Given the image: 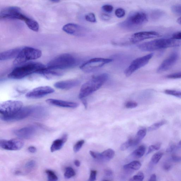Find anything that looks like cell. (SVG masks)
<instances>
[{"mask_svg":"<svg viewBox=\"0 0 181 181\" xmlns=\"http://www.w3.org/2000/svg\"><path fill=\"white\" fill-rule=\"evenodd\" d=\"M25 23L28 28L32 30L35 32H38L39 31V25L36 21L29 18Z\"/></svg>","mask_w":181,"mask_h":181,"instance_id":"cell-26","label":"cell"},{"mask_svg":"<svg viewBox=\"0 0 181 181\" xmlns=\"http://www.w3.org/2000/svg\"><path fill=\"white\" fill-rule=\"evenodd\" d=\"M166 77L170 79H178L181 78V72L173 73L169 74Z\"/></svg>","mask_w":181,"mask_h":181,"instance_id":"cell-41","label":"cell"},{"mask_svg":"<svg viewBox=\"0 0 181 181\" xmlns=\"http://www.w3.org/2000/svg\"><path fill=\"white\" fill-rule=\"evenodd\" d=\"M23 108V102L19 101L9 100L0 104L1 117H9L16 114Z\"/></svg>","mask_w":181,"mask_h":181,"instance_id":"cell-7","label":"cell"},{"mask_svg":"<svg viewBox=\"0 0 181 181\" xmlns=\"http://www.w3.org/2000/svg\"><path fill=\"white\" fill-rule=\"evenodd\" d=\"M67 135L64 134L60 138L55 140L51 145V152L53 153L60 150L63 147L65 143L67 142Z\"/></svg>","mask_w":181,"mask_h":181,"instance_id":"cell-21","label":"cell"},{"mask_svg":"<svg viewBox=\"0 0 181 181\" xmlns=\"http://www.w3.org/2000/svg\"><path fill=\"white\" fill-rule=\"evenodd\" d=\"M171 160L175 163H179L181 162V156L173 155L171 156Z\"/></svg>","mask_w":181,"mask_h":181,"instance_id":"cell-46","label":"cell"},{"mask_svg":"<svg viewBox=\"0 0 181 181\" xmlns=\"http://www.w3.org/2000/svg\"><path fill=\"white\" fill-rule=\"evenodd\" d=\"M115 155V152L111 148L105 150L101 153H99L98 160L108 161H109Z\"/></svg>","mask_w":181,"mask_h":181,"instance_id":"cell-22","label":"cell"},{"mask_svg":"<svg viewBox=\"0 0 181 181\" xmlns=\"http://www.w3.org/2000/svg\"><path fill=\"white\" fill-rule=\"evenodd\" d=\"M24 145L23 139L19 138L9 140L1 139L0 141V147L3 149L8 150H20L23 148Z\"/></svg>","mask_w":181,"mask_h":181,"instance_id":"cell-12","label":"cell"},{"mask_svg":"<svg viewBox=\"0 0 181 181\" xmlns=\"http://www.w3.org/2000/svg\"><path fill=\"white\" fill-rule=\"evenodd\" d=\"M176 40H181V31L178 32L173 34L172 35V38Z\"/></svg>","mask_w":181,"mask_h":181,"instance_id":"cell-45","label":"cell"},{"mask_svg":"<svg viewBox=\"0 0 181 181\" xmlns=\"http://www.w3.org/2000/svg\"><path fill=\"white\" fill-rule=\"evenodd\" d=\"M85 20L91 23L96 22V18L95 14L93 13H90L86 15L85 16Z\"/></svg>","mask_w":181,"mask_h":181,"instance_id":"cell-36","label":"cell"},{"mask_svg":"<svg viewBox=\"0 0 181 181\" xmlns=\"http://www.w3.org/2000/svg\"><path fill=\"white\" fill-rule=\"evenodd\" d=\"M26 15L21 12L20 8L15 6L5 7L0 12L1 19H12L24 21Z\"/></svg>","mask_w":181,"mask_h":181,"instance_id":"cell-10","label":"cell"},{"mask_svg":"<svg viewBox=\"0 0 181 181\" xmlns=\"http://www.w3.org/2000/svg\"><path fill=\"white\" fill-rule=\"evenodd\" d=\"M37 128L36 126H28L16 130L14 133L22 139H29L33 137L36 134Z\"/></svg>","mask_w":181,"mask_h":181,"instance_id":"cell-17","label":"cell"},{"mask_svg":"<svg viewBox=\"0 0 181 181\" xmlns=\"http://www.w3.org/2000/svg\"><path fill=\"white\" fill-rule=\"evenodd\" d=\"M63 29L67 34L77 37L85 36L88 32L87 29L83 27L73 23L65 25Z\"/></svg>","mask_w":181,"mask_h":181,"instance_id":"cell-14","label":"cell"},{"mask_svg":"<svg viewBox=\"0 0 181 181\" xmlns=\"http://www.w3.org/2000/svg\"><path fill=\"white\" fill-rule=\"evenodd\" d=\"M125 106L127 108H136L137 107L138 104L136 102L132 101H129L126 103L125 104Z\"/></svg>","mask_w":181,"mask_h":181,"instance_id":"cell-42","label":"cell"},{"mask_svg":"<svg viewBox=\"0 0 181 181\" xmlns=\"http://www.w3.org/2000/svg\"><path fill=\"white\" fill-rule=\"evenodd\" d=\"M144 179V174L142 172H139L138 173L134 175L129 181H143Z\"/></svg>","mask_w":181,"mask_h":181,"instance_id":"cell-35","label":"cell"},{"mask_svg":"<svg viewBox=\"0 0 181 181\" xmlns=\"http://www.w3.org/2000/svg\"><path fill=\"white\" fill-rule=\"evenodd\" d=\"M158 36L159 33L155 31L139 32L132 35L130 40L132 43H136L146 39L155 38Z\"/></svg>","mask_w":181,"mask_h":181,"instance_id":"cell-16","label":"cell"},{"mask_svg":"<svg viewBox=\"0 0 181 181\" xmlns=\"http://www.w3.org/2000/svg\"><path fill=\"white\" fill-rule=\"evenodd\" d=\"M85 141L83 140H81L77 142L74 145L73 147V150L74 152L77 153L79 152L81 148L83 147V144H84Z\"/></svg>","mask_w":181,"mask_h":181,"instance_id":"cell-34","label":"cell"},{"mask_svg":"<svg viewBox=\"0 0 181 181\" xmlns=\"http://www.w3.org/2000/svg\"><path fill=\"white\" fill-rule=\"evenodd\" d=\"M133 138H130L127 141L124 143L121 146L120 149L121 151H125L131 146H133Z\"/></svg>","mask_w":181,"mask_h":181,"instance_id":"cell-31","label":"cell"},{"mask_svg":"<svg viewBox=\"0 0 181 181\" xmlns=\"http://www.w3.org/2000/svg\"><path fill=\"white\" fill-rule=\"evenodd\" d=\"M146 147L144 145H140L138 148L133 151L132 155L133 157L140 158L144 155L145 152Z\"/></svg>","mask_w":181,"mask_h":181,"instance_id":"cell-25","label":"cell"},{"mask_svg":"<svg viewBox=\"0 0 181 181\" xmlns=\"http://www.w3.org/2000/svg\"><path fill=\"white\" fill-rule=\"evenodd\" d=\"M78 63L79 61L74 56L64 53L53 59L48 64L47 67L51 70L68 69L77 66Z\"/></svg>","mask_w":181,"mask_h":181,"instance_id":"cell-3","label":"cell"},{"mask_svg":"<svg viewBox=\"0 0 181 181\" xmlns=\"http://www.w3.org/2000/svg\"><path fill=\"white\" fill-rule=\"evenodd\" d=\"M161 147V145L160 144H159V143L155 145H150V146L148 147L147 155L149 154L154 152L155 151L160 149Z\"/></svg>","mask_w":181,"mask_h":181,"instance_id":"cell-37","label":"cell"},{"mask_svg":"<svg viewBox=\"0 0 181 181\" xmlns=\"http://www.w3.org/2000/svg\"><path fill=\"white\" fill-rule=\"evenodd\" d=\"M97 172L95 170H91L90 177L88 181H95L96 179Z\"/></svg>","mask_w":181,"mask_h":181,"instance_id":"cell-44","label":"cell"},{"mask_svg":"<svg viewBox=\"0 0 181 181\" xmlns=\"http://www.w3.org/2000/svg\"><path fill=\"white\" fill-rule=\"evenodd\" d=\"M147 130L144 128L140 129L135 136L133 139V146H135L138 144L142 141V139L144 138L146 135Z\"/></svg>","mask_w":181,"mask_h":181,"instance_id":"cell-23","label":"cell"},{"mask_svg":"<svg viewBox=\"0 0 181 181\" xmlns=\"http://www.w3.org/2000/svg\"><path fill=\"white\" fill-rule=\"evenodd\" d=\"M22 48H17L4 51L0 54V60L4 61L16 58L20 52Z\"/></svg>","mask_w":181,"mask_h":181,"instance_id":"cell-20","label":"cell"},{"mask_svg":"<svg viewBox=\"0 0 181 181\" xmlns=\"http://www.w3.org/2000/svg\"><path fill=\"white\" fill-rule=\"evenodd\" d=\"M74 163L75 166L77 167H79L80 166V162L78 160H75L74 161Z\"/></svg>","mask_w":181,"mask_h":181,"instance_id":"cell-53","label":"cell"},{"mask_svg":"<svg viewBox=\"0 0 181 181\" xmlns=\"http://www.w3.org/2000/svg\"><path fill=\"white\" fill-rule=\"evenodd\" d=\"M173 13L178 15H181V5L177 4L173 5L171 8Z\"/></svg>","mask_w":181,"mask_h":181,"instance_id":"cell-39","label":"cell"},{"mask_svg":"<svg viewBox=\"0 0 181 181\" xmlns=\"http://www.w3.org/2000/svg\"><path fill=\"white\" fill-rule=\"evenodd\" d=\"M115 14L117 17L121 18L123 17L125 15V10L122 8H118L116 10Z\"/></svg>","mask_w":181,"mask_h":181,"instance_id":"cell-38","label":"cell"},{"mask_svg":"<svg viewBox=\"0 0 181 181\" xmlns=\"http://www.w3.org/2000/svg\"><path fill=\"white\" fill-rule=\"evenodd\" d=\"M101 18L104 20H110V17L108 15L103 13L101 15Z\"/></svg>","mask_w":181,"mask_h":181,"instance_id":"cell-50","label":"cell"},{"mask_svg":"<svg viewBox=\"0 0 181 181\" xmlns=\"http://www.w3.org/2000/svg\"><path fill=\"white\" fill-rule=\"evenodd\" d=\"M172 164L168 163H165L163 165V169L167 171H169L172 168Z\"/></svg>","mask_w":181,"mask_h":181,"instance_id":"cell-48","label":"cell"},{"mask_svg":"<svg viewBox=\"0 0 181 181\" xmlns=\"http://www.w3.org/2000/svg\"><path fill=\"white\" fill-rule=\"evenodd\" d=\"M166 123L167 121L166 120H163L159 121V122L154 123L148 127V131L149 132H152L157 130Z\"/></svg>","mask_w":181,"mask_h":181,"instance_id":"cell-27","label":"cell"},{"mask_svg":"<svg viewBox=\"0 0 181 181\" xmlns=\"http://www.w3.org/2000/svg\"><path fill=\"white\" fill-rule=\"evenodd\" d=\"M164 12L160 10H154L152 13V18L155 20H158L164 15Z\"/></svg>","mask_w":181,"mask_h":181,"instance_id":"cell-33","label":"cell"},{"mask_svg":"<svg viewBox=\"0 0 181 181\" xmlns=\"http://www.w3.org/2000/svg\"><path fill=\"white\" fill-rule=\"evenodd\" d=\"M105 173L106 176H110L112 175V172L110 170H107L105 171Z\"/></svg>","mask_w":181,"mask_h":181,"instance_id":"cell-52","label":"cell"},{"mask_svg":"<svg viewBox=\"0 0 181 181\" xmlns=\"http://www.w3.org/2000/svg\"><path fill=\"white\" fill-rule=\"evenodd\" d=\"M156 176L155 174H153L151 175L148 181H156Z\"/></svg>","mask_w":181,"mask_h":181,"instance_id":"cell-51","label":"cell"},{"mask_svg":"<svg viewBox=\"0 0 181 181\" xmlns=\"http://www.w3.org/2000/svg\"><path fill=\"white\" fill-rule=\"evenodd\" d=\"M178 57L179 56L177 52L172 53L159 66L157 69V72H163L171 69L177 63Z\"/></svg>","mask_w":181,"mask_h":181,"instance_id":"cell-15","label":"cell"},{"mask_svg":"<svg viewBox=\"0 0 181 181\" xmlns=\"http://www.w3.org/2000/svg\"><path fill=\"white\" fill-rule=\"evenodd\" d=\"M153 54L151 53L138 58L132 61L125 71L127 77H129L137 70L147 65L153 57Z\"/></svg>","mask_w":181,"mask_h":181,"instance_id":"cell-9","label":"cell"},{"mask_svg":"<svg viewBox=\"0 0 181 181\" xmlns=\"http://www.w3.org/2000/svg\"><path fill=\"white\" fill-rule=\"evenodd\" d=\"M111 59L95 58L91 59L81 65L80 68L83 72L89 73L101 68L105 64L113 62Z\"/></svg>","mask_w":181,"mask_h":181,"instance_id":"cell-8","label":"cell"},{"mask_svg":"<svg viewBox=\"0 0 181 181\" xmlns=\"http://www.w3.org/2000/svg\"><path fill=\"white\" fill-rule=\"evenodd\" d=\"M46 101L48 104L61 107L75 108L79 106V104L76 102L64 101L55 99H48L46 100Z\"/></svg>","mask_w":181,"mask_h":181,"instance_id":"cell-18","label":"cell"},{"mask_svg":"<svg viewBox=\"0 0 181 181\" xmlns=\"http://www.w3.org/2000/svg\"><path fill=\"white\" fill-rule=\"evenodd\" d=\"M102 9L105 12L110 13L113 12L114 8L112 5H105L103 6Z\"/></svg>","mask_w":181,"mask_h":181,"instance_id":"cell-43","label":"cell"},{"mask_svg":"<svg viewBox=\"0 0 181 181\" xmlns=\"http://www.w3.org/2000/svg\"><path fill=\"white\" fill-rule=\"evenodd\" d=\"M45 172L47 175L48 181H58V178L54 172L50 170H47Z\"/></svg>","mask_w":181,"mask_h":181,"instance_id":"cell-29","label":"cell"},{"mask_svg":"<svg viewBox=\"0 0 181 181\" xmlns=\"http://www.w3.org/2000/svg\"><path fill=\"white\" fill-rule=\"evenodd\" d=\"M180 46L181 40L173 38H163L142 43L138 46V48L143 51H152Z\"/></svg>","mask_w":181,"mask_h":181,"instance_id":"cell-2","label":"cell"},{"mask_svg":"<svg viewBox=\"0 0 181 181\" xmlns=\"http://www.w3.org/2000/svg\"><path fill=\"white\" fill-rule=\"evenodd\" d=\"M42 55V51L37 48L30 47L22 48L13 62L15 65H19L27 61L38 59Z\"/></svg>","mask_w":181,"mask_h":181,"instance_id":"cell-6","label":"cell"},{"mask_svg":"<svg viewBox=\"0 0 181 181\" xmlns=\"http://www.w3.org/2000/svg\"><path fill=\"white\" fill-rule=\"evenodd\" d=\"M82 101L83 105H84L86 108H87L88 107V103L86 100L84 98L82 99Z\"/></svg>","mask_w":181,"mask_h":181,"instance_id":"cell-54","label":"cell"},{"mask_svg":"<svg viewBox=\"0 0 181 181\" xmlns=\"http://www.w3.org/2000/svg\"><path fill=\"white\" fill-rule=\"evenodd\" d=\"M80 81L76 79H73L60 81L55 83V87L61 90H68L79 85Z\"/></svg>","mask_w":181,"mask_h":181,"instance_id":"cell-19","label":"cell"},{"mask_svg":"<svg viewBox=\"0 0 181 181\" xmlns=\"http://www.w3.org/2000/svg\"><path fill=\"white\" fill-rule=\"evenodd\" d=\"M54 89L48 86H40L35 88L26 94L27 98H38L54 92Z\"/></svg>","mask_w":181,"mask_h":181,"instance_id":"cell-13","label":"cell"},{"mask_svg":"<svg viewBox=\"0 0 181 181\" xmlns=\"http://www.w3.org/2000/svg\"><path fill=\"white\" fill-rule=\"evenodd\" d=\"M164 93L169 95L173 96L178 98H181V90H166L164 91Z\"/></svg>","mask_w":181,"mask_h":181,"instance_id":"cell-32","label":"cell"},{"mask_svg":"<svg viewBox=\"0 0 181 181\" xmlns=\"http://www.w3.org/2000/svg\"><path fill=\"white\" fill-rule=\"evenodd\" d=\"M177 22L178 23L181 25V17L178 19Z\"/></svg>","mask_w":181,"mask_h":181,"instance_id":"cell-55","label":"cell"},{"mask_svg":"<svg viewBox=\"0 0 181 181\" xmlns=\"http://www.w3.org/2000/svg\"><path fill=\"white\" fill-rule=\"evenodd\" d=\"M163 153L162 152H159L154 154L151 158V162L153 164H157L163 157Z\"/></svg>","mask_w":181,"mask_h":181,"instance_id":"cell-30","label":"cell"},{"mask_svg":"<svg viewBox=\"0 0 181 181\" xmlns=\"http://www.w3.org/2000/svg\"><path fill=\"white\" fill-rule=\"evenodd\" d=\"M34 107L28 106L23 107L16 114L9 117H1V119L7 122L17 121L23 119L33 114Z\"/></svg>","mask_w":181,"mask_h":181,"instance_id":"cell-11","label":"cell"},{"mask_svg":"<svg viewBox=\"0 0 181 181\" xmlns=\"http://www.w3.org/2000/svg\"><path fill=\"white\" fill-rule=\"evenodd\" d=\"M28 150L29 152L32 153H34L37 152L36 148L32 146L29 147L28 148Z\"/></svg>","mask_w":181,"mask_h":181,"instance_id":"cell-49","label":"cell"},{"mask_svg":"<svg viewBox=\"0 0 181 181\" xmlns=\"http://www.w3.org/2000/svg\"><path fill=\"white\" fill-rule=\"evenodd\" d=\"M75 172L73 169L71 167H66L65 169V172L64 173L65 178L67 179H69L75 175Z\"/></svg>","mask_w":181,"mask_h":181,"instance_id":"cell-28","label":"cell"},{"mask_svg":"<svg viewBox=\"0 0 181 181\" xmlns=\"http://www.w3.org/2000/svg\"><path fill=\"white\" fill-rule=\"evenodd\" d=\"M177 148V146L174 144H172L167 148L166 152L167 153H171Z\"/></svg>","mask_w":181,"mask_h":181,"instance_id":"cell-47","label":"cell"},{"mask_svg":"<svg viewBox=\"0 0 181 181\" xmlns=\"http://www.w3.org/2000/svg\"><path fill=\"white\" fill-rule=\"evenodd\" d=\"M108 78L109 75L107 73H102L93 77L82 86L79 95V98L81 99L84 98L98 90Z\"/></svg>","mask_w":181,"mask_h":181,"instance_id":"cell-4","label":"cell"},{"mask_svg":"<svg viewBox=\"0 0 181 181\" xmlns=\"http://www.w3.org/2000/svg\"><path fill=\"white\" fill-rule=\"evenodd\" d=\"M148 21L146 13L142 12H131L126 19L119 24L120 28L128 30H134L144 25Z\"/></svg>","mask_w":181,"mask_h":181,"instance_id":"cell-5","label":"cell"},{"mask_svg":"<svg viewBox=\"0 0 181 181\" xmlns=\"http://www.w3.org/2000/svg\"><path fill=\"white\" fill-rule=\"evenodd\" d=\"M177 148H181V140H180L179 143H178L177 145Z\"/></svg>","mask_w":181,"mask_h":181,"instance_id":"cell-56","label":"cell"},{"mask_svg":"<svg viewBox=\"0 0 181 181\" xmlns=\"http://www.w3.org/2000/svg\"><path fill=\"white\" fill-rule=\"evenodd\" d=\"M47 67L38 63H30L16 67L8 75V77L13 79H23L30 75L37 73L40 74Z\"/></svg>","mask_w":181,"mask_h":181,"instance_id":"cell-1","label":"cell"},{"mask_svg":"<svg viewBox=\"0 0 181 181\" xmlns=\"http://www.w3.org/2000/svg\"><path fill=\"white\" fill-rule=\"evenodd\" d=\"M142 164L138 161H133L123 166L124 169L125 170H133L137 171L141 167Z\"/></svg>","mask_w":181,"mask_h":181,"instance_id":"cell-24","label":"cell"},{"mask_svg":"<svg viewBox=\"0 0 181 181\" xmlns=\"http://www.w3.org/2000/svg\"><path fill=\"white\" fill-rule=\"evenodd\" d=\"M103 181H109L107 180H104Z\"/></svg>","mask_w":181,"mask_h":181,"instance_id":"cell-57","label":"cell"},{"mask_svg":"<svg viewBox=\"0 0 181 181\" xmlns=\"http://www.w3.org/2000/svg\"><path fill=\"white\" fill-rule=\"evenodd\" d=\"M36 165V163L34 160L30 161L27 163L25 165V168L29 171H31V170L34 168Z\"/></svg>","mask_w":181,"mask_h":181,"instance_id":"cell-40","label":"cell"}]
</instances>
